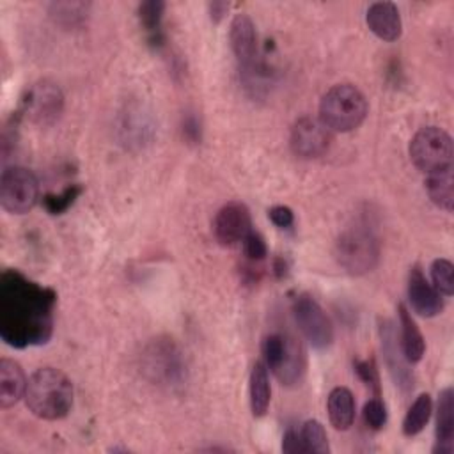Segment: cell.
I'll return each mask as SVG.
<instances>
[{"mask_svg": "<svg viewBox=\"0 0 454 454\" xmlns=\"http://www.w3.org/2000/svg\"><path fill=\"white\" fill-rule=\"evenodd\" d=\"M165 12V2L161 0H147L138 5V20L145 32L149 34V41L154 44L161 43V20Z\"/></svg>", "mask_w": 454, "mask_h": 454, "instance_id": "obj_23", "label": "cell"}, {"mask_svg": "<svg viewBox=\"0 0 454 454\" xmlns=\"http://www.w3.org/2000/svg\"><path fill=\"white\" fill-rule=\"evenodd\" d=\"M380 335H381V344H383V353L388 364V371L395 381V385H399L403 390H410L413 387V378L410 374V371L404 365V356L401 348H397V337L394 332V326L390 321H383L380 326Z\"/></svg>", "mask_w": 454, "mask_h": 454, "instance_id": "obj_15", "label": "cell"}, {"mask_svg": "<svg viewBox=\"0 0 454 454\" xmlns=\"http://www.w3.org/2000/svg\"><path fill=\"white\" fill-rule=\"evenodd\" d=\"M431 411H433V401H431V395L426 392V394H420L413 403L411 406L408 408L406 415H404V420H403V433L406 436H415L419 434L426 424L429 422L431 419Z\"/></svg>", "mask_w": 454, "mask_h": 454, "instance_id": "obj_22", "label": "cell"}, {"mask_svg": "<svg viewBox=\"0 0 454 454\" xmlns=\"http://www.w3.org/2000/svg\"><path fill=\"white\" fill-rule=\"evenodd\" d=\"M241 243H243V252H245L248 261L259 262L268 254V247H266L264 238L257 231H254V229L245 236V239Z\"/></svg>", "mask_w": 454, "mask_h": 454, "instance_id": "obj_29", "label": "cell"}, {"mask_svg": "<svg viewBox=\"0 0 454 454\" xmlns=\"http://www.w3.org/2000/svg\"><path fill=\"white\" fill-rule=\"evenodd\" d=\"M303 372H305V351L296 339L286 337L284 356L278 367L273 371V374L278 378L282 385L291 387L301 380Z\"/></svg>", "mask_w": 454, "mask_h": 454, "instance_id": "obj_18", "label": "cell"}, {"mask_svg": "<svg viewBox=\"0 0 454 454\" xmlns=\"http://www.w3.org/2000/svg\"><path fill=\"white\" fill-rule=\"evenodd\" d=\"M355 372L358 374V378L374 392H380V374L378 369L374 365L372 360H356L355 362Z\"/></svg>", "mask_w": 454, "mask_h": 454, "instance_id": "obj_30", "label": "cell"}, {"mask_svg": "<svg viewBox=\"0 0 454 454\" xmlns=\"http://www.w3.org/2000/svg\"><path fill=\"white\" fill-rule=\"evenodd\" d=\"M73 383L55 367L37 369L27 383L25 403L43 420L64 419L73 408Z\"/></svg>", "mask_w": 454, "mask_h": 454, "instance_id": "obj_2", "label": "cell"}, {"mask_svg": "<svg viewBox=\"0 0 454 454\" xmlns=\"http://www.w3.org/2000/svg\"><path fill=\"white\" fill-rule=\"evenodd\" d=\"M229 41L243 73H254V69H257V32L254 21L247 14H236L232 18Z\"/></svg>", "mask_w": 454, "mask_h": 454, "instance_id": "obj_11", "label": "cell"}, {"mask_svg": "<svg viewBox=\"0 0 454 454\" xmlns=\"http://www.w3.org/2000/svg\"><path fill=\"white\" fill-rule=\"evenodd\" d=\"M431 280L433 287L442 296H452L454 293V266L449 259H434L431 264Z\"/></svg>", "mask_w": 454, "mask_h": 454, "instance_id": "obj_25", "label": "cell"}, {"mask_svg": "<svg viewBox=\"0 0 454 454\" xmlns=\"http://www.w3.org/2000/svg\"><path fill=\"white\" fill-rule=\"evenodd\" d=\"M293 316L309 344L326 349L333 340V325L321 305L310 294H300L293 301Z\"/></svg>", "mask_w": 454, "mask_h": 454, "instance_id": "obj_7", "label": "cell"}, {"mask_svg": "<svg viewBox=\"0 0 454 454\" xmlns=\"http://www.w3.org/2000/svg\"><path fill=\"white\" fill-rule=\"evenodd\" d=\"M284 349H286V337L280 333H270L268 337H264L262 340V356H264V364L266 367L273 372L282 356H284Z\"/></svg>", "mask_w": 454, "mask_h": 454, "instance_id": "obj_26", "label": "cell"}, {"mask_svg": "<svg viewBox=\"0 0 454 454\" xmlns=\"http://www.w3.org/2000/svg\"><path fill=\"white\" fill-rule=\"evenodd\" d=\"M410 160L424 174L452 168L454 145L450 135L436 126L419 129L410 142Z\"/></svg>", "mask_w": 454, "mask_h": 454, "instance_id": "obj_5", "label": "cell"}, {"mask_svg": "<svg viewBox=\"0 0 454 454\" xmlns=\"http://www.w3.org/2000/svg\"><path fill=\"white\" fill-rule=\"evenodd\" d=\"M339 266L349 275H365L372 271L380 261V241L364 225L344 229L333 247Z\"/></svg>", "mask_w": 454, "mask_h": 454, "instance_id": "obj_4", "label": "cell"}, {"mask_svg": "<svg viewBox=\"0 0 454 454\" xmlns=\"http://www.w3.org/2000/svg\"><path fill=\"white\" fill-rule=\"evenodd\" d=\"M82 193V186H78V184H71V186H67L62 193H59V195H46L44 199H43V202H44V207L48 209V213H51V215H60V213H64L74 200H76V197Z\"/></svg>", "mask_w": 454, "mask_h": 454, "instance_id": "obj_27", "label": "cell"}, {"mask_svg": "<svg viewBox=\"0 0 454 454\" xmlns=\"http://www.w3.org/2000/svg\"><path fill=\"white\" fill-rule=\"evenodd\" d=\"M229 9V4L225 2H213L209 4V14H211V20L213 21H220L225 14V11Z\"/></svg>", "mask_w": 454, "mask_h": 454, "instance_id": "obj_34", "label": "cell"}, {"mask_svg": "<svg viewBox=\"0 0 454 454\" xmlns=\"http://www.w3.org/2000/svg\"><path fill=\"white\" fill-rule=\"evenodd\" d=\"M362 415H364V420L365 424L371 427V429H381L387 422V406L385 403L376 395L372 399H369L365 404H364V410H362Z\"/></svg>", "mask_w": 454, "mask_h": 454, "instance_id": "obj_28", "label": "cell"}, {"mask_svg": "<svg viewBox=\"0 0 454 454\" xmlns=\"http://www.w3.org/2000/svg\"><path fill=\"white\" fill-rule=\"evenodd\" d=\"M365 23L369 30L381 41H397L403 32L401 14L392 2H374L369 5L365 14Z\"/></svg>", "mask_w": 454, "mask_h": 454, "instance_id": "obj_13", "label": "cell"}, {"mask_svg": "<svg viewBox=\"0 0 454 454\" xmlns=\"http://www.w3.org/2000/svg\"><path fill=\"white\" fill-rule=\"evenodd\" d=\"M408 300L411 309L422 317H434L443 310L442 294L427 282L417 264L408 273Z\"/></svg>", "mask_w": 454, "mask_h": 454, "instance_id": "obj_12", "label": "cell"}, {"mask_svg": "<svg viewBox=\"0 0 454 454\" xmlns=\"http://www.w3.org/2000/svg\"><path fill=\"white\" fill-rule=\"evenodd\" d=\"M28 380L21 365L11 358L0 360V406L11 408L25 397Z\"/></svg>", "mask_w": 454, "mask_h": 454, "instance_id": "obj_16", "label": "cell"}, {"mask_svg": "<svg viewBox=\"0 0 454 454\" xmlns=\"http://www.w3.org/2000/svg\"><path fill=\"white\" fill-rule=\"evenodd\" d=\"M434 454L454 452V390L443 388L436 404V427H434Z\"/></svg>", "mask_w": 454, "mask_h": 454, "instance_id": "obj_14", "label": "cell"}, {"mask_svg": "<svg viewBox=\"0 0 454 454\" xmlns=\"http://www.w3.org/2000/svg\"><path fill=\"white\" fill-rule=\"evenodd\" d=\"M326 410H328L330 424L337 431L349 429L355 420V397L349 392V388L335 387L328 395Z\"/></svg>", "mask_w": 454, "mask_h": 454, "instance_id": "obj_19", "label": "cell"}, {"mask_svg": "<svg viewBox=\"0 0 454 454\" xmlns=\"http://www.w3.org/2000/svg\"><path fill=\"white\" fill-rule=\"evenodd\" d=\"M399 325H401V351L408 364H417L422 360L426 353V340L422 332L419 330L415 319L411 317L408 307L404 303L397 305Z\"/></svg>", "mask_w": 454, "mask_h": 454, "instance_id": "obj_17", "label": "cell"}, {"mask_svg": "<svg viewBox=\"0 0 454 454\" xmlns=\"http://www.w3.org/2000/svg\"><path fill=\"white\" fill-rule=\"evenodd\" d=\"M282 452L286 454H298V452H305L303 449V442L300 438V433L294 429H287L282 436Z\"/></svg>", "mask_w": 454, "mask_h": 454, "instance_id": "obj_32", "label": "cell"}, {"mask_svg": "<svg viewBox=\"0 0 454 454\" xmlns=\"http://www.w3.org/2000/svg\"><path fill=\"white\" fill-rule=\"evenodd\" d=\"M268 216H270V220L277 227H282V229L293 225V222H294V215H293L291 207H287V206H275V207H271L268 211Z\"/></svg>", "mask_w": 454, "mask_h": 454, "instance_id": "obj_31", "label": "cell"}, {"mask_svg": "<svg viewBox=\"0 0 454 454\" xmlns=\"http://www.w3.org/2000/svg\"><path fill=\"white\" fill-rule=\"evenodd\" d=\"M252 231L250 211L241 202H227L222 206L213 222V232L222 247H232L245 239Z\"/></svg>", "mask_w": 454, "mask_h": 454, "instance_id": "obj_10", "label": "cell"}, {"mask_svg": "<svg viewBox=\"0 0 454 454\" xmlns=\"http://www.w3.org/2000/svg\"><path fill=\"white\" fill-rule=\"evenodd\" d=\"M332 131L314 117H300L291 128V149L300 158H317L328 151Z\"/></svg>", "mask_w": 454, "mask_h": 454, "instance_id": "obj_9", "label": "cell"}, {"mask_svg": "<svg viewBox=\"0 0 454 454\" xmlns=\"http://www.w3.org/2000/svg\"><path fill=\"white\" fill-rule=\"evenodd\" d=\"M64 108V96L57 83L50 80H41L34 83L23 99V112L27 117L39 124L50 126L53 124Z\"/></svg>", "mask_w": 454, "mask_h": 454, "instance_id": "obj_8", "label": "cell"}, {"mask_svg": "<svg viewBox=\"0 0 454 454\" xmlns=\"http://www.w3.org/2000/svg\"><path fill=\"white\" fill-rule=\"evenodd\" d=\"M57 294L27 278L18 270L0 277V337L5 344L23 349L41 346L53 333V307Z\"/></svg>", "mask_w": 454, "mask_h": 454, "instance_id": "obj_1", "label": "cell"}, {"mask_svg": "<svg viewBox=\"0 0 454 454\" xmlns=\"http://www.w3.org/2000/svg\"><path fill=\"white\" fill-rule=\"evenodd\" d=\"M426 192H427L431 202L436 207L450 213L452 207H454V174H452V168L427 174Z\"/></svg>", "mask_w": 454, "mask_h": 454, "instance_id": "obj_21", "label": "cell"}, {"mask_svg": "<svg viewBox=\"0 0 454 454\" xmlns=\"http://www.w3.org/2000/svg\"><path fill=\"white\" fill-rule=\"evenodd\" d=\"M183 129H184V135H186L190 140H193V142L200 140V128H199L195 117H188V119L184 121V128H183Z\"/></svg>", "mask_w": 454, "mask_h": 454, "instance_id": "obj_33", "label": "cell"}, {"mask_svg": "<svg viewBox=\"0 0 454 454\" xmlns=\"http://www.w3.org/2000/svg\"><path fill=\"white\" fill-rule=\"evenodd\" d=\"M248 394H250L252 415L264 417L271 401V385H270L268 367L264 362H255V365L252 367Z\"/></svg>", "mask_w": 454, "mask_h": 454, "instance_id": "obj_20", "label": "cell"}, {"mask_svg": "<svg viewBox=\"0 0 454 454\" xmlns=\"http://www.w3.org/2000/svg\"><path fill=\"white\" fill-rule=\"evenodd\" d=\"M39 199L35 176L25 167H9L0 177V206L11 215L28 213Z\"/></svg>", "mask_w": 454, "mask_h": 454, "instance_id": "obj_6", "label": "cell"}, {"mask_svg": "<svg viewBox=\"0 0 454 454\" xmlns=\"http://www.w3.org/2000/svg\"><path fill=\"white\" fill-rule=\"evenodd\" d=\"M300 438L303 442L305 452H314V454H328L330 452L326 431H325L323 424L316 419L303 422V426L300 429Z\"/></svg>", "mask_w": 454, "mask_h": 454, "instance_id": "obj_24", "label": "cell"}, {"mask_svg": "<svg viewBox=\"0 0 454 454\" xmlns=\"http://www.w3.org/2000/svg\"><path fill=\"white\" fill-rule=\"evenodd\" d=\"M369 105L365 96L351 83L330 87L319 101V121L330 131H351L367 117Z\"/></svg>", "mask_w": 454, "mask_h": 454, "instance_id": "obj_3", "label": "cell"}]
</instances>
